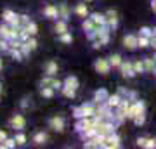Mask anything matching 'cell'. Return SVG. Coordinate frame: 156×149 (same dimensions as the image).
I'll use <instances>...</instances> for the list:
<instances>
[{"instance_id": "obj_55", "label": "cell", "mask_w": 156, "mask_h": 149, "mask_svg": "<svg viewBox=\"0 0 156 149\" xmlns=\"http://www.w3.org/2000/svg\"><path fill=\"white\" fill-rule=\"evenodd\" d=\"M154 57H156V52H154Z\"/></svg>"}, {"instance_id": "obj_35", "label": "cell", "mask_w": 156, "mask_h": 149, "mask_svg": "<svg viewBox=\"0 0 156 149\" xmlns=\"http://www.w3.org/2000/svg\"><path fill=\"white\" fill-rule=\"evenodd\" d=\"M14 139H16V144H17V146H24V144L28 142V137H26V133L23 132V130H19V132L14 135Z\"/></svg>"}, {"instance_id": "obj_7", "label": "cell", "mask_w": 156, "mask_h": 149, "mask_svg": "<svg viewBox=\"0 0 156 149\" xmlns=\"http://www.w3.org/2000/svg\"><path fill=\"white\" fill-rule=\"evenodd\" d=\"M123 47L127 50H135L139 49V35H134V33H127L122 40Z\"/></svg>"}, {"instance_id": "obj_12", "label": "cell", "mask_w": 156, "mask_h": 149, "mask_svg": "<svg viewBox=\"0 0 156 149\" xmlns=\"http://www.w3.org/2000/svg\"><path fill=\"white\" fill-rule=\"evenodd\" d=\"M57 71H59V64H57V61H54V59H49V61L44 64V73L45 75H49V76H56Z\"/></svg>"}, {"instance_id": "obj_23", "label": "cell", "mask_w": 156, "mask_h": 149, "mask_svg": "<svg viewBox=\"0 0 156 149\" xmlns=\"http://www.w3.org/2000/svg\"><path fill=\"white\" fill-rule=\"evenodd\" d=\"M95 28H97V24L94 23V19L92 17H85V19H82V30H83L85 33H89V31H94Z\"/></svg>"}, {"instance_id": "obj_9", "label": "cell", "mask_w": 156, "mask_h": 149, "mask_svg": "<svg viewBox=\"0 0 156 149\" xmlns=\"http://www.w3.org/2000/svg\"><path fill=\"white\" fill-rule=\"evenodd\" d=\"M92 125H95L94 116H83V118H78L76 123H75V132L80 133V132H83L85 128L92 127Z\"/></svg>"}, {"instance_id": "obj_18", "label": "cell", "mask_w": 156, "mask_h": 149, "mask_svg": "<svg viewBox=\"0 0 156 149\" xmlns=\"http://www.w3.org/2000/svg\"><path fill=\"white\" fill-rule=\"evenodd\" d=\"M78 135H80V139H82L83 142L85 140H89V139H94L95 135H97V125H92V127L85 128L83 132H80Z\"/></svg>"}, {"instance_id": "obj_52", "label": "cell", "mask_w": 156, "mask_h": 149, "mask_svg": "<svg viewBox=\"0 0 156 149\" xmlns=\"http://www.w3.org/2000/svg\"><path fill=\"white\" fill-rule=\"evenodd\" d=\"M2 68H4V61H2V57H0V71H2Z\"/></svg>"}, {"instance_id": "obj_50", "label": "cell", "mask_w": 156, "mask_h": 149, "mask_svg": "<svg viewBox=\"0 0 156 149\" xmlns=\"http://www.w3.org/2000/svg\"><path fill=\"white\" fill-rule=\"evenodd\" d=\"M151 47L156 50V35H153V37H151Z\"/></svg>"}, {"instance_id": "obj_6", "label": "cell", "mask_w": 156, "mask_h": 149, "mask_svg": "<svg viewBox=\"0 0 156 149\" xmlns=\"http://www.w3.org/2000/svg\"><path fill=\"white\" fill-rule=\"evenodd\" d=\"M0 37L5 40H12V38H17V28H12L9 23H4L0 24Z\"/></svg>"}, {"instance_id": "obj_51", "label": "cell", "mask_w": 156, "mask_h": 149, "mask_svg": "<svg viewBox=\"0 0 156 149\" xmlns=\"http://www.w3.org/2000/svg\"><path fill=\"white\" fill-rule=\"evenodd\" d=\"M151 11L156 14V0H151Z\"/></svg>"}, {"instance_id": "obj_31", "label": "cell", "mask_w": 156, "mask_h": 149, "mask_svg": "<svg viewBox=\"0 0 156 149\" xmlns=\"http://www.w3.org/2000/svg\"><path fill=\"white\" fill-rule=\"evenodd\" d=\"M57 38H59V42H61V44H64V45H71V42H73V35H71V31H66V33H62V35H57Z\"/></svg>"}, {"instance_id": "obj_34", "label": "cell", "mask_w": 156, "mask_h": 149, "mask_svg": "<svg viewBox=\"0 0 156 149\" xmlns=\"http://www.w3.org/2000/svg\"><path fill=\"white\" fill-rule=\"evenodd\" d=\"M17 144H16V139L14 137H7L4 142H0V149H12V147H16Z\"/></svg>"}, {"instance_id": "obj_47", "label": "cell", "mask_w": 156, "mask_h": 149, "mask_svg": "<svg viewBox=\"0 0 156 149\" xmlns=\"http://www.w3.org/2000/svg\"><path fill=\"white\" fill-rule=\"evenodd\" d=\"M73 116H75V120H78V118H83V115H82V109H80V106H78V108H73Z\"/></svg>"}, {"instance_id": "obj_39", "label": "cell", "mask_w": 156, "mask_h": 149, "mask_svg": "<svg viewBox=\"0 0 156 149\" xmlns=\"http://www.w3.org/2000/svg\"><path fill=\"white\" fill-rule=\"evenodd\" d=\"M147 47H151V38L144 37V35H139V49H147Z\"/></svg>"}, {"instance_id": "obj_46", "label": "cell", "mask_w": 156, "mask_h": 149, "mask_svg": "<svg viewBox=\"0 0 156 149\" xmlns=\"http://www.w3.org/2000/svg\"><path fill=\"white\" fill-rule=\"evenodd\" d=\"M146 142H147V137H137V140H135L139 147H146Z\"/></svg>"}, {"instance_id": "obj_27", "label": "cell", "mask_w": 156, "mask_h": 149, "mask_svg": "<svg viewBox=\"0 0 156 149\" xmlns=\"http://www.w3.org/2000/svg\"><path fill=\"white\" fill-rule=\"evenodd\" d=\"M16 16H17V14L12 11V9H4V11H2V21H4V23H11Z\"/></svg>"}, {"instance_id": "obj_22", "label": "cell", "mask_w": 156, "mask_h": 149, "mask_svg": "<svg viewBox=\"0 0 156 149\" xmlns=\"http://www.w3.org/2000/svg\"><path fill=\"white\" fill-rule=\"evenodd\" d=\"M90 17L94 19V23L97 24V26H106V24H108L106 12H104V14H102V12H92V14H90Z\"/></svg>"}, {"instance_id": "obj_28", "label": "cell", "mask_w": 156, "mask_h": 149, "mask_svg": "<svg viewBox=\"0 0 156 149\" xmlns=\"http://www.w3.org/2000/svg\"><path fill=\"white\" fill-rule=\"evenodd\" d=\"M9 54H11V57L14 59V61H17V62H21L23 59H24V54H23L21 49H14V47H11Z\"/></svg>"}, {"instance_id": "obj_19", "label": "cell", "mask_w": 156, "mask_h": 149, "mask_svg": "<svg viewBox=\"0 0 156 149\" xmlns=\"http://www.w3.org/2000/svg\"><path fill=\"white\" fill-rule=\"evenodd\" d=\"M122 99H123V95L120 94V92H116V94H109V97H108V101H106V104L111 108V109H116L118 106H120V102H122Z\"/></svg>"}, {"instance_id": "obj_41", "label": "cell", "mask_w": 156, "mask_h": 149, "mask_svg": "<svg viewBox=\"0 0 156 149\" xmlns=\"http://www.w3.org/2000/svg\"><path fill=\"white\" fill-rule=\"evenodd\" d=\"M139 35H144V37H153V35H154V30H153V28H149V26H142L139 30Z\"/></svg>"}, {"instance_id": "obj_20", "label": "cell", "mask_w": 156, "mask_h": 149, "mask_svg": "<svg viewBox=\"0 0 156 149\" xmlns=\"http://www.w3.org/2000/svg\"><path fill=\"white\" fill-rule=\"evenodd\" d=\"M54 31H56L57 35H62V33H66V31H69V30H68V21L66 19L59 17L57 21H54Z\"/></svg>"}, {"instance_id": "obj_1", "label": "cell", "mask_w": 156, "mask_h": 149, "mask_svg": "<svg viewBox=\"0 0 156 149\" xmlns=\"http://www.w3.org/2000/svg\"><path fill=\"white\" fill-rule=\"evenodd\" d=\"M94 69L97 75H101V76H106V75H109L113 69L111 62H109V59L108 57H97L94 61Z\"/></svg>"}, {"instance_id": "obj_5", "label": "cell", "mask_w": 156, "mask_h": 149, "mask_svg": "<svg viewBox=\"0 0 156 149\" xmlns=\"http://www.w3.org/2000/svg\"><path fill=\"white\" fill-rule=\"evenodd\" d=\"M116 123L113 120H102V122L97 123V133H102V135H111V133L116 132Z\"/></svg>"}, {"instance_id": "obj_36", "label": "cell", "mask_w": 156, "mask_h": 149, "mask_svg": "<svg viewBox=\"0 0 156 149\" xmlns=\"http://www.w3.org/2000/svg\"><path fill=\"white\" fill-rule=\"evenodd\" d=\"M135 115H139V109H137V106H135V101H132V104L128 108L127 111V120H134Z\"/></svg>"}, {"instance_id": "obj_2", "label": "cell", "mask_w": 156, "mask_h": 149, "mask_svg": "<svg viewBox=\"0 0 156 149\" xmlns=\"http://www.w3.org/2000/svg\"><path fill=\"white\" fill-rule=\"evenodd\" d=\"M49 128L57 133H62L66 128V118L62 115H54L49 118Z\"/></svg>"}, {"instance_id": "obj_15", "label": "cell", "mask_w": 156, "mask_h": 149, "mask_svg": "<svg viewBox=\"0 0 156 149\" xmlns=\"http://www.w3.org/2000/svg\"><path fill=\"white\" fill-rule=\"evenodd\" d=\"M122 147V139L118 135L116 132L111 133V135H108V147L106 149H120Z\"/></svg>"}, {"instance_id": "obj_49", "label": "cell", "mask_w": 156, "mask_h": 149, "mask_svg": "<svg viewBox=\"0 0 156 149\" xmlns=\"http://www.w3.org/2000/svg\"><path fill=\"white\" fill-rule=\"evenodd\" d=\"M7 137H9V135H7V132H5V130H2V128H0V142H4V140H5Z\"/></svg>"}, {"instance_id": "obj_21", "label": "cell", "mask_w": 156, "mask_h": 149, "mask_svg": "<svg viewBox=\"0 0 156 149\" xmlns=\"http://www.w3.org/2000/svg\"><path fill=\"white\" fill-rule=\"evenodd\" d=\"M57 7H59V17H62V19L68 21L69 16H71V9H69V5H68V2H59Z\"/></svg>"}, {"instance_id": "obj_11", "label": "cell", "mask_w": 156, "mask_h": 149, "mask_svg": "<svg viewBox=\"0 0 156 149\" xmlns=\"http://www.w3.org/2000/svg\"><path fill=\"white\" fill-rule=\"evenodd\" d=\"M106 17H108V26L111 30H116L118 24H120V17H118V12L115 9H109L106 11Z\"/></svg>"}, {"instance_id": "obj_37", "label": "cell", "mask_w": 156, "mask_h": 149, "mask_svg": "<svg viewBox=\"0 0 156 149\" xmlns=\"http://www.w3.org/2000/svg\"><path fill=\"white\" fill-rule=\"evenodd\" d=\"M9 50H11V42L0 37V52L2 54H9Z\"/></svg>"}, {"instance_id": "obj_4", "label": "cell", "mask_w": 156, "mask_h": 149, "mask_svg": "<svg viewBox=\"0 0 156 149\" xmlns=\"http://www.w3.org/2000/svg\"><path fill=\"white\" fill-rule=\"evenodd\" d=\"M9 127L14 130V132H19V130H24L26 128V118L23 113H16V115L11 116L9 120Z\"/></svg>"}, {"instance_id": "obj_43", "label": "cell", "mask_w": 156, "mask_h": 149, "mask_svg": "<svg viewBox=\"0 0 156 149\" xmlns=\"http://www.w3.org/2000/svg\"><path fill=\"white\" fill-rule=\"evenodd\" d=\"M62 85H64V82H61V80H57L56 76L52 78V85H50V87L54 88V90H61V88H62Z\"/></svg>"}, {"instance_id": "obj_40", "label": "cell", "mask_w": 156, "mask_h": 149, "mask_svg": "<svg viewBox=\"0 0 156 149\" xmlns=\"http://www.w3.org/2000/svg\"><path fill=\"white\" fill-rule=\"evenodd\" d=\"M134 122V125L135 127H142L146 123V113H139V115H135V118L132 120Z\"/></svg>"}, {"instance_id": "obj_3", "label": "cell", "mask_w": 156, "mask_h": 149, "mask_svg": "<svg viewBox=\"0 0 156 149\" xmlns=\"http://www.w3.org/2000/svg\"><path fill=\"white\" fill-rule=\"evenodd\" d=\"M118 71H120V75H122L123 78H127V80L137 76V73H135V69H134V61H130V59H123L122 66L118 68Z\"/></svg>"}, {"instance_id": "obj_32", "label": "cell", "mask_w": 156, "mask_h": 149, "mask_svg": "<svg viewBox=\"0 0 156 149\" xmlns=\"http://www.w3.org/2000/svg\"><path fill=\"white\" fill-rule=\"evenodd\" d=\"M30 37H31V35L28 33V30L23 26V24H21L19 28H17V38L21 40V42H26V40H28Z\"/></svg>"}, {"instance_id": "obj_24", "label": "cell", "mask_w": 156, "mask_h": 149, "mask_svg": "<svg viewBox=\"0 0 156 149\" xmlns=\"http://www.w3.org/2000/svg\"><path fill=\"white\" fill-rule=\"evenodd\" d=\"M62 82H64L66 87H71V88H75V90H78V87H80V80H78L75 75H68Z\"/></svg>"}, {"instance_id": "obj_53", "label": "cell", "mask_w": 156, "mask_h": 149, "mask_svg": "<svg viewBox=\"0 0 156 149\" xmlns=\"http://www.w3.org/2000/svg\"><path fill=\"white\" fill-rule=\"evenodd\" d=\"M0 97H2V83H0Z\"/></svg>"}, {"instance_id": "obj_42", "label": "cell", "mask_w": 156, "mask_h": 149, "mask_svg": "<svg viewBox=\"0 0 156 149\" xmlns=\"http://www.w3.org/2000/svg\"><path fill=\"white\" fill-rule=\"evenodd\" d=\"M26 44H28V47L31 50H37L38 49V42H37V38H35V37H30L28 40H26Z\"/></svg>"}, {"instance_id": "obj_29", "label": "cell", "mask_w": 156, "mask_h": 149, "mask_svg": "<svg viewBox=\"0 0 156 149\" xmlns=\"http://www.w3.org/2000/svg\"><path fill=\"white\" fill-rule=\"evenodd\" d=\"M40 95L45 97V99H52L56 95V90L52 87H40Z\"/></svg>"}, {"instance_id": "obj_10", "label": "cell", "mask_w": 156, "mask_h": 149, "mask_svg": "<svg viewBox=\"0 0 156 149\" xmlns=\"http://www.w3.org/2000/svg\"><path fill=\"white\" fill-rule=\"evenodd\" d=\"M73 12L76 14L80 19H85V17H89L90 16V12H89V7H87V2L85 0H82V2H78L76 5L73 7Z\"/></svg>"}, {"instance_id": "obj_25", "label": "cell", "mask_w": 156, "mask_h": 149, "mask_svg": "<svg viewBox=\"0 0 156 149\" xmlns=\"http://www.w3.org/2000/svg\"><path fill=\"white\" fill-rule=\"evenodd\" d=\"M109 62H111V66H113V69H118V68L122 66V62H123V57H122V54H118V52H115V54H111L109 57Z\"/></svg>"}, {"instance_id": "obj_30", "label": "cell", "mask_w": 156, "mask_h": 149, "mask_svg": "<svg viewBox=\"0 0 156 149\" xmlns=\"http://www.w3.org/2000/svg\"><path fill=\"white\" fill-rule=\"evenodd\" d=\"M134 69L137 75H144L146 66H144V59H134Z\"/></svg>"}, {"instance_id": "obj_38", "label": "cell", "mask_w": 156, "mask_h": 149, "mask_svg": "<svg viewBox=\"0 0 156 149\" xmlns=\"http://www.w3.org/2000/svg\"><path fill=\"white\" fill-rule=\"evenodd\" d=\"M19 108H21V111H26V109L31 108V99H30L28 95L21 97V101H19Z\"/></svg>"}, {"instance_id": "obj_17", "label": "cell", "mask_w": 156, "mask_h": 149, "mask_svg": "<svg viewBox=\"0 0 156 149\" xmlns=\"http://www.w3.org/2000/svg\"><path fill=\"white\" fill-rule=\"evenodd\" d=\"M80 109H82V115L83 116H95V109H97V106L95 102H83V104L80 106Z\"/></svg>"}, {"instance_id": "obj_33", "label": "cell", "mask_w": 156, "mask_h": 149, "mask_svg": "<svg viewBox=\"0 0 156 149\" xmlns=\"http://www.w3.org/2000/svg\"><path fill=\"white\" fill-rule=\"evenodd\" d=\"M24 28L28 30V33L31 35V37H37V33H38V24L31 19V21L28 23V24H24Z\"/></svg>"}, {"instance_id": "obj_45", "label": "cell", "mask_w": 156, "mask_h": 149, "mask_svg": "<svg viewBox=\"0 0 156 149\" xmlns=\"http://www.w3.org/2000/svg\"><path fill=\"white\" fill-rule=\"evenodd\" d=\"M21 50H23V54H24V57H28V55L31 54V52H33V50H31V49L28 47V44H26V42H24V44L21 45Z\"/></svg>"}, {"instance_id": "obj_48", "label": "cell", "mask_w": 156, "mask_h": 149, "mask_svg": "<svg viewBox=\"0 0 156 149\" xmlns=\"http://www.w3.org/2000/svg\"><path fill=\"white\" fill-rule=\"evenodd\" d=\"M19 17H21V24L24 26V24H28L30 21H31V17L28 16V14H19Z\"/></svg>"}, {"instance_id": "obj_8", "label": "cell", "mask_w": 156, "mask_h": 149, "mask_svg": "<svg viewBox=\"0 0 156 149\" xmlns=\"http://www.w3.org/2000/svg\"><path fill=\"white\" fill-rule=\"evenodd\" d=\"M45 19H49V21H57L59 19V7L54 5V4H47L44 7V11H42Z\"/></svg>"}, {"instance_id": "obj_26", "label": "cell", "mask_w": 156, "mask_h": 149, "mask_svg": "<svg viewBox=\"0 0 156 149\" xmlns=\"http://www.w3.org/2000/svg\"><path fill=\"white\" fill-rule=\"evenodd\" d=\"M59 92H61L66 99H75V97H76V90L71 88V87H66V85H62V88L59 90Z\"/></svg>"}, {"instance_id": "obj_13", "label": "cell", "mask_w": 156, "mask_h": 149, "mask_svg": "<svg viewBox=\"0 0 156 149\" xmlns=\"http://www.w3.org/2000/svg\"><path fill=\"white\" fill-rule=\"evenodd\" d=\"M108 97H109V92H108L104 87H101L94 92V99L92 101H94L95 104H104V102L108 101Z\"/></svg>"}, {"instance_id": "obj_54", "label": "cell", "mask_w": 156, "mask_h": 149, "mask_svg": "<svg viewBox=\"0 0 156 149\" xmlns=\"http://www.w3.org/2000/svg\"><path fill=\"white\" fill-rule=\"evenodd\" d=\"M85 2H92V0H85Z\"/></svg>"}, {"instance_id": "obj_16", "label": "cell", "mask_w": 156, "mask_h": 149, "mask_svg": "<svg viewBox=\"0 0 156 149\" xmlns=\"http://www.w3.org/2000/svg\"><path fill=\"white\" fill-rule=\"evenodd\" d=\"M144 59V66H146V73H149V75H156V57H149V55H146L142 57Z\"/></svg>"}, {"instance_id": "obj_14", "label": "cell", "mask_w": 156, "mask_h": 149, "mask_svg": "<svg viewBox=\"0 0 156 149\" xmlns=\"http://www.w3.org/2000/svg\"><path fill=\"white\" fill-rule=\"evenodd\" d=\"M47 140H49V135H47V132H44V130L35 132L33 137H31V142H33L35 146H44V144H47Z\"/></svg>"}, {"instance_id": "obj_44", "label": "cell", "mask_w": 156, "mask_h": 149, "mask_svg": "<svg viewBox=\"0 0 156 149\" xmlns=\"http://www.w3.org/2000/svg\"><path fill=\"white\" fill-rule=\"evenodd\" d=\"M156 147V139L147 137V142H146V149H154Z\"/></svg>"}]
</instances>
